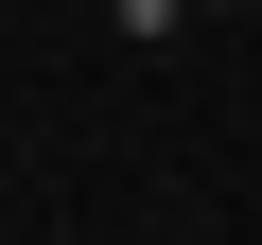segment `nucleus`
Returning <instances> with one entry per match:
<instances>
[{"instance_id": "nucleus-2", "label": "nucleus", "mask_w": 262, "mask_h": 245, "mask_svg": "<svg viewBox=\"0 0 262 245\" xmlns=\"http://www.w3.org/2000/svg\"><path fill=\"white\" fill-rule=\"evenodd\" d=\"M210 18H245V0H210Z\"/></svg>"}, {"instance_id": "nucleus-1", "label": "nucleus", "mask_w": 262, "mask_h": 245, "mask_svg": "<svg viewBox=\"0 0 262 245\" xmlns=\"http://www.w3.org/2000/svg\"><path fill=\"white\" fill-rule=\"evenodd\" d=\"M105 18H122V35H175V18H192V0H105Z\"/></svg>"}]
</instances>
